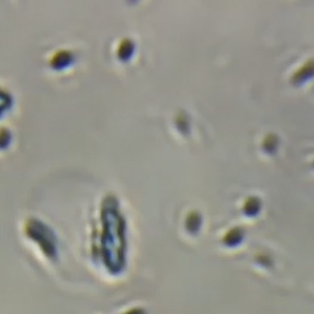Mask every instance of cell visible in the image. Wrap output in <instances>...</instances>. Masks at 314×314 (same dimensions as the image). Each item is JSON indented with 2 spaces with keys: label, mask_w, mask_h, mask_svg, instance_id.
I'll return each mask as SVG.
<instances>
[{
  "label": "cell",
  "mask_w": 314,
  "mask_h": 314,
  "mask_svg": "<svg viewBox=\"0 0 314 314\" xmlns=\"http://www.w3.org/2000/svg\"><path fill=\"white\" fill-rule=\"evenodd\" d=\"M104 230L102 234V248L104 261L113 273L122 272L125 264V222L117 208L109 206L103 211Z\"/></svg>",
  "instance_id": "cell-1"
},
{
  "label": "cell",
  "mask_w": 314,
  "mask_h": 314,
  "mask_svg": "<svg viewBox=\"0 0 314 314\" xmlns=\"http://www.w3.org/2000/svg\"><path fill=\"white\" fill-rule=\"evenodd\" d=\"M71 62V56L66 52H60L53 58L52 64L56 69H62L66 66Z\"/></svg>",
  "instance_id": "cell-2"
},
{
  "label": "cell",
  "mask_w": 314,
  "mask_h": 314,
  "mask_svg": "<svg viewBox=\"0 0 314 314\" xmlns=\"http://www.w3.org/2000/svg\"><path fill=\"white\" fill-rule=\"evenodd\" d=\"M134 50V46L131 41L129 40H124L120 44L119 49V57L122 60H126L131 57Z\"/></svg>",
  "instance_id": "cell-3"
}]
</instances>
